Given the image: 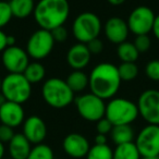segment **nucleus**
Masks as SVG:
<instances>
[{"label": "nucleus", "instance_id": "nucleus-1", "mask_svg": "<svg viewBox=\"0 0 159 159\" xmlns=\"http://www.w3.org/2000/svg\"><path fill=\"white\" fill-rule=\"evenodd\" d=\"M91 93L102 99H111L118 93L121 85L118 66L109 62H102L94 66L89 76Z\"/></svg>", "mask_w": 159, "mask_h": 159}, {"label": "nucleus", "instance_id": "nucleus-2", "mask_svg": "<svg viewBox=\"0 0 159 159\" xmlns=\"http://www.w3.org/2000/svg\"><path fill=\"white\" fill-rule=\"evenodd\" d=\"M33 16L39 29L52 31L66 22L70 16V3L68 0H39Z\"/></svg>", "mask_w": 159, "mask_h": 159}, {"label": "nucleus", "instance_id": "nucleus-3", "mask_svg": "<svg viewBox=\"0 0 159 159\" xmlns=\"http://www.w3.org/2000/svg\"><path fill=\"white\" fill-rule=\"evenodd\" d=\"M42 96L48 106L55 109H62L74 102V93L66 81L59 77L46 80L42 87Z\"/></svg>", "mask_w": 159, "mask_h": 159}, {"label": "nucleus", "instance_id": "nucleus-4", "mask_svg": "<svg viewBox=\"0 0 159 159\" xmlns=\"http://www.w3.org/2000/svg\"><path fill=\"white\" fill-rule=\"evenodd\" d=\"M1 94L8 102L24 104L32 95V84L23 73H9L1 81Z\"/></svg>", "mask_w": 159, "mask_h": 159}, {"label": "nucleus", "instance_id": "nucleus-5", "mask_svg": "<svg viewBox=\"0 0 159 159\" xmlns=\"http://www.w3.org/2000/svg\"><path fill=\"white\" fill-rule=\"evenodd\" d=\"M139 116V108L135 102L126 98H111L106 105L105 117L112 123V125L132 124Z\"/></svg>", "mask_w": 159, "mask_h": 159}, {"label": "nucleus", "instance_id": "nucleus-6", "mask_svg": "<svg viewBox=\"0 0 159 159\" xmlns=\"http://www.w3.org/2000/svg\"><path fill=\"white\" fill-rule=\"evenodd\" d=\"M102 26V21L97 14L89 11L82 12L73 21L72 33L79 43L87 44L98 37Z\"/></svg>", "mask_w": 159, "mask_h": 159}, {"label": "nucleus", "instance_id": "nucleus-7", "mask_svg": "<svg viewBox=\"0 0 159 159\" xmlns=\"http://www.w3.org/2000/svg\"><path fill=\"white\" fill-rule=\"evenodd\" d=\"M74 104L79 115L89 122H97L105 117L106 104L105 100L93 93L83 94L74 98Z\"/></svg>", "mask_w": 159, "mask_h": 159}, {"label": "nucleus", "instance_id": "nucleus-8", "mask_svg": "<svg viewBox=\"0 0 159 159\" xmlns=\"http://www.w3.org/2000/svg\"><path fill=\"white\" fill-rule=\"evenodd\" d=\"M55 46V40L50 31L39 29L35 31L26 43V52L29 57L40 60L48 57Z\"/></svg>", "mask_w": 159, "mask_h": 159}, {"label": "nucleus", "instance_id": "nucleus-9", "mask_svg": "<svg viewBox=\"0 0 159 159\" xmlns=\"http://www.w3.org/2000/svg\"><path fill=\"white\" fill-rule=\"evenodd\" d=\"M156 14L147 6H139L131 11L126 20L130 32L135 36L148 35L152 31Z\"/></svg>", "mask_w": 159, "mask_h": 159}, {"label": "nucleus", "instance_id": "nucleus-10", "mask_svg": "<svg viewBox=\"0 0 159 159\" xmlns=\"http://www.w3.org/2000/svg\"><path fill=\"white\" fill-rule=\"evenodd\" d=\"M141 157L159 156V125L147 124L137 134L134 142Z\"/></svg>", "mask_w": 159, "mask_h": 159}, {"label": "nucleus", "instance_id": "nucleus-11", "mask_svg": "<svg viewBox=\"0 0 159 159\" xmlns=\"http://www.w3.org/2000/svg\"><path fill=\"white\" fill-rule=\"evenodd\" d=\"M136 105L139 113L148 124L159 125V91H144L139 95Z\"/></svg>", "mask_w": 159, "mask_h": 159}, {"label": "nucleus", "instance_id": "nucleus-12", "mask_svg": "<svg viewBox=\"0 0 159 159\" xmlns=\"http://www.w3.org/2000/svg\"><path fill=\"white\" fill-rule=\"evenodd\" d=\"M2 64L9 73H23L30 63L26 50L18 46H9L2 52Z\"/></svg>", "mask_w": 159, "mask_h": 159}, {"label": "nucleus", "instance_id": "nucleus-13", "mask_svg": "<svg viewBox=\"0 0 159 159\" xmlns=\"http://www.w3.org/2000/svg\"><path fill=\"white\" fill-rule=\"evenodd\" d=\"M63 150L69 157L74 159H82L86 157L91 145L84 135L80 133H70L62 142Z\"/></svg>", "mask_w": 159, "mask_h": 159}, {"label": "nucleus", "instance_id": "nucleus-14", "mask_svg": "<svg viewBox=\"0 0 159 159\" xmlns=\"http://www.w3.org/2000/svg\"><path fill=\"white\" fill-rule=\"evenodd\" d=\"M22 134L29 139L31 144H42L47 136L46 123L38 116H31L23 122Z\"/></svg>", "mask_w": 159, "mask_h": 159}, {"label": "nucleus", "instance_id": "nucleus-15", "mask_svg": "<svg viewBox=\"0 0 159 159\" xmlns=\"http://www.w3.org/2000/svg\"><path fill=\"white\" fill-rule=\"evenodd\" d=\"M104 31L107 39L116 45H120L126 42V38L130 33L126 21L119 16H112L108 19L105 24Z\"/></svg>", "mask_w": 159, "mask_h": 159}, {"label": "nucleus", "instance_id": "nucleus-16", "mask_svg": "<svg viewBox=\"0 0 159 159\" xmlns=\"http://www.w3.org/2000/svg\"><path fill=\"white\" fill-rule=\"evenodd\" d=\"M24 109L22 105L12 102H6L0 107V122L14 129L24 122Z\"/></svg>", "mask_w": 159, "mask_h": 159}, {"label": "nucleus", "instance_id": "nucleus-17", "mask_svg": "<svg viewBox=\"0 0 159 159\" xmlns=\"http://www.w3.org/2000/svg\"><path fill=\"white\" fill-rule=\"evenodd\" d=\"M91 57L92 55L86 44L79 43L69 48L66 52V62L74 70H82L89 66Z\"/></svg>", "mask_w": 159, "mask_h": 159}, {"label": "nucleus", "instance_id": "nucleus-18", "mask_svg": "<svg viewBox=\"0 0 159 159\" xmlns=\"http://www.w3.org/2000/svg\"><path fill=\"white\" fill-rule=\"evenodd\" d=\"M9 150L10 158L11 159H27L30 152L32 149V144L29 142V139L22 134L18 133L14 134L13 139L9 142Z\"/></svg>", "mask_w": 159, "mask_h": 159}, {"label": "nucleus", "instance_id": "nucleus-19", "mask_svg": "<svg viewBox=\"0 0 159 159\" xmlns=\"http://www.w3.org/2000/svg\"><path fill=\"white\" fill-rule=\"evenodd\" d=\"M8 2L13 18L20 20L26 19L31 14H33L36 6L34 0H9Z\"/></svg>", "mask_w": 159, "mask_h": 159}, {"label": "nucleus", "instance_id": "nucleus-20", "mask_svg": "<svg viewBox=\"0 0 159 159\" xmlns=\"http://www.w3.org/2000/svg\"><path fill=\"white\" fill-rule=\"evenodd\" d=\"M66 82L73 93H80L89 86V75L82 70H73L68 75Z\"/></svg>", "mask_w": 159, "mask_h": 159}, {"label": "nucleus", "instance_id": "nucleus-21", "mask_svg": "<svg viewBox=\"0 0 159 159\" xmlns=\"http://www.w3.org/2000/svg\"><path fill=\"white\" fill-rule=\"evenodd\" d=\"M110 136L116 145L132 143L134 139V130L130 124L115 125L110 132Z\"/></svg>", "mask_w": 159, "mask_h": 159}, {"label": "nucleus", "instance_id": "nucleus-22", "mask_svg": "<svg viewBox=\"0 0 159 159\" xmlns=\"http://www.w3.org/2000/svg\"><path fill=\"white\" fill-rule=\"evenodd\" d=\"M23 75L26 77V80L31 84H36V83L42 82L45 79L46 69L40 62H30L29 66H26V69L23 72Z\"/></svg>", "mask_w": 159, "mask_h": 159}, {"label": "nucleus", "instance_id": "nucleus-23", "mask_svg": "<svg viewBox=\"0 0 159 159\" xmlns=\"http://www.w3.org/2000/svg\"><path fill=\"white\" fill-rule=\"evenodd\" d=\"M139 150L135 144L126 143L122 145H117L113 150V159H141Z\"/></svg>", "mask_w": 159, "mask_h": 159}, {"label": "nucleus", "instance_id": "nucleus-24", "mask_svg": "<svg viewBox=\"0 0 159 159\" xmlns=\"http://www.w3.org/2000/svg\"><path fill=\"white\" fill-rule=\"evenodd\" d=\"M117 53L122 62H135L139 59V52L133 43L124 42L118 45Z\"/></svg>", "mask_w": 159, "mask_h": 159}, {"label": "nucleus", "instance_id": "nucleus-25", "mask_svg": "<svg viewBox=\"0 0 159 159\" xmlns=\"http://www.w3.org/2000/svg\"><path fill=\"white\" fill-rule=\"evenodd\" d=\"M86 159H113V150L108 144L91 146Z\"/></svg>", "mask_w": 159, "mask_h": 159}, {"label": "nucleus", "instance_id": "nucleus-26", "mask_svg": "<svg viewBox=\"0 0 159 159\" xmlns=\"http://www.w3.org/2000/svg\"><path fill=\"white\" fill-rule=\"evenodd\" d=\"M119 75L121 81L124 82H130L137 77L139 75V66L135 62H122L118 66Z\"/></svg>", "mask_w": 159, "mask_h": 159}, {"label": "nucleus", "instance_id": "nucleus-27", "mask_svg": "<svg viewBox=\"0 0 159 159\" xmlns=\"http://www.w3.org/2000/svg\"><path fill=\"white\" fill-rule=\"evenodd\" d=\"M27 159H55V155L50 146L42 143L32 147Z\"/></svg>", "mask_w": 159, "mask_h": 159}, {"label": "nucleus", "instance_id": "nucleus-28", "mask_svg": "<svg viewBox=\"0 0 159 159\" xmlns=\"http://www.w3.org/2000/svg\"><path fill=\"white\" fill-rule=\"evenodd\" d=\"M12 18L13 16H12L9 2L0 1V30H2V27L8 25V23L12 20Z\"/></svg>", "mask_w": 159, "mask_h": 159}, {"label": "nucleus", "instance_id": "nucleus-29", "mask_svg": "<svg viewBox=\"0 0 159 159\" xmlns=\"http://www.w3.org/2000/svg\"><path fill=\"white\" fill-rule=\"evenodd\" d=\"M145 74L152 81L159 82V60L154 59L149 61L145 66Z\"/></svg>", "mask_w": 159, "mask_h": 159}, {"label": "nucleus", "instance_id": "nucleus-30", "mask_svg": "<svg viewBox=\"0 0 159 159\" xmlns=\"http://www.w3.org/2000/svg\"><path fill=\"white\" fill-rule=\"evenodd\" d=\"M133 44L136 47L137 51H139V53H144L150 48V46H152V40H150L148 35H139L135 37V40Z\"/></svg>", "mask_w": 159, "mask_h": 159}, {"label": "nucleus", "instance_id": "nucleus-31", "mask_svg": "<svg viewBox=\"0 0 159 159\" xmlns=\"http://www.w3.org/2000/svg\"><path fill=\"white\" fill-rule=\"evenodd\" d=\"M96 123H97L96 124V130H97V133H99V134H104V135L110 134L113 125L106 117H104L102 119H100L99 121H97Z\"/></svg>", "mask_w": 159, "mask_h": 159}, {"label": "nucleus", "instance_id": "nucleus-32", "mask_svg": "<svg viewBox=\"0 0 159 159\" xmlns=\"http://www.w3.org/2000/svg\"><path fill=\"white\" fill-rule=\"evenodd\" d=\"M14 131L12 128L5 124H0V142L1 143H9L14 136Z\"/></svg>", "mask_w": 159, "mask_h": 159}, {"label": "nucleus", "instance_id": "nucleus-33", "mask_svg": "<svg viewBox=\"0 0 159 159\" xmlns=\"http://www.w3.org/2000/svg\"><path fill=\"white\" fill-rule=\"evenodd\" d=\"M51 32V35L53 37V40L55 43H63L68 38V31H66V27L62 25V26H59V27H56L53 29Z\"/></svg>", "mask_w": 159, "mask_h": 159}, {"label": "nucleus", "instance_id": "nucleus-34", "mask_svg": "<svg viewBox=\"0 0 159 159\" xmlns=\"http://www.w3.org/2000/svg\"><path fill=\"white\" fill-rule=\"evenodd\" d=\"M87 48H89L91 55H99L102 50H104V43L99 38H95V39L91 40L86 44Z\"/></svg>", "mask_w": 159, "mask_h": 159}, {"label": "nucleus", "instance_id": "nucleus-35", "mask_svg": "<svg viewBox=\"0 0 159 159\" xmlns=\"http://www.w3.org/2000/svg\"><path fill=\"white\" fill-rule=\"evenodd\" d=\"M8 47V35L0 30V52H3L6 48Z\"/></svg>", "mask_w": 159, "mask_h": 159}, {"label": "nucleus", "instance_id": "nucleus-36", "mask_svg": "<svg viewBox=\"0 0 159 159\" xmlns=\"http://www.w3.org/2000/svg\"><path fill=\"white\" fill-rule=\"evenodd\" d=\"M94 142H95L96 145H104V144H107V135L97 133L95 139H94Z\"/></svg>", "mask_w": 159, "mask_h": 159}, {"label": "nucleus", "instance_id": "nucleus-37", "mask_svg": "<svg viewBox=\"0 0 159 159\" xmlns=\"http://www.w3.org/2000/svg\"><path fill=\"white\" fill-rule=\"evenodd\" d=\"M152 33H154L155 37L159 40V14L156 16V19H155V23H154V27H152Z\"/></svg>", "mask_w": 159, "mask_h": 159}, {"label": "nucleus", "instance_id": "nucleus-38", "mask_svg": "<svg viewBox=\"0 0 159 159\" xmlns=\"http://www.w3.org/2000/svg\"><path fill=\"white\" fill-rule=\"evenodd\" d=\"M111 6H121L125 2L126 0H107Z\"/></svg>", "mask_w": 159, "mask_h": 159}, {"label": "nucleus", "instance_id": "nucleus-39", "mask_svg": "<svg viewBox=\"0 0 159 159\" xmlns=\"http://www.w3.org/2000/svg\"><path fill=\"white\" fill-rule=\"evenodd\" d=\"M5 154H6L5 144L0 142V159H3V157H5Z\"/></svg>", "mask_w": 159, "mask_h": 159}, {"label": "nucleus", "instance_id": "nucleus-40", "mask_svg": "<svg viewBox=\"0 0 159 159\" xmlns=\"http://www.w3.org/2000/svg\"><path fill=\"white\" fill-rule=\"evenodd\" d=\"M14 44H16V37L12 35L8 36V47L9 46H14Z\"/></svg>", "mask_w": 159, "mask_h": 159}, {"label": "nucleus", "instance_id": "nucleus-41", "mask_svg": "<svg viewBox=\"0 0 159 159\" xmlns=\"http://www.w3.org/2000/svg\"><path fill=\"white\" fill-rule=\"evenodd\" d=\"M6 102H7V99H6V97L2 95V94H1V92H0V107L2 106Z\"/></svg>", "mask_w": 159, "mask_h": 159}, {"label": "nucleus", "instance_id": "nucleus-42", "mask_svg": "<svg viewBox=\"0 0 159 159\" xmlns=\"http://www.w3.org/2000/svg\"><path fill=\"white\" fill-rule=\"evenodd\" d=\"M141 159H159V156L158 157H142Z\"/></svg>", "mask_w": 159, "mask_h": 159}, {"label": "nucleus", "instance_id": "nucleus-43", "mask_svg": "<svg viewBox=\"0 0 159 159\" xmlns=\"http://www.w3.org/2000/svg\"><path fill=\"white\" fill-rule=\"evenodd\" d=\"M1 81H2V80H1V77H0V89H1Z\"/></svg>", "mask_w": 159, "mask_h": 159}, {"label": "nucleus", "instance_id": "nucleus-44", "mask_svg": "<svg viewBox=\"0 0 159 159\" xmlns=\"http://www.w3.org/2000/svg\"><path fill=\"white\" fill-rule=\"evenodd\" d=\"M3 159H11V158H3Z\"/></svg>", "mask_w": 159, "mask_h": 159}]
</instances>
